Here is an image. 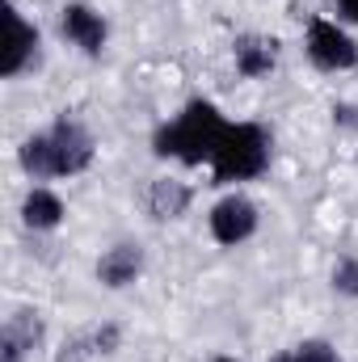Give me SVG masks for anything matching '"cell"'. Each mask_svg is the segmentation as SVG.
Wrapping results in <instances>:
<instances>
[{
	"label": "cell",
	"instance_id": "cell-1",
	"mask_svg": "<svg viewBox=\"0 0 358 362\" xmlns=\"http://www.w3.org/2000/svg\"><path fill=\"white\" fill-rule=\"evenodd\" d=\"M93 152H97V144H93L89 127L68 118V114H59L47 131L30 135L21 144L17 160L34 181H47V177H76V173H85L93 165Z\"/></svg>",
	"mask_w": 358,
	"mask_h": 362
},
{
	"label": "cell",
	"instance_id": "cell-2",
	"mask_svg": "<svg viewBox=\"0 0 358 362\" xmlns=\"http://www.w3.org/2000/svg\"><path fill=\"white\" fill-rule=\"evenodd\" d=\"M224 131H228V118L219 114V105L207 97H194L185 101V110L173 122H165L152 135V152L165 160H181V165H211Z\"/></svg>",
	"mask_w": 358,
	"mask_h": 362
},
{
	"label": "cell",
	"instance_id": "cell-3",
	"mask_svg": "<svg viewBox=\"0 0 358 362\" xmlns=\"http://www.w3.org/2000/svg\"><path fill=\"white\" fill-rule=\"evenodd\" d=\"M270 169V131L258 122H228L215 156H211V181L232 185V181H253Z\"/></svg>",
	"mask_w": 358,
	"mask_h": 362
},
{
	"label": "cell",
	"instance_id": "cell-4",
	"mask_svg": "<svg viewBox=\"0 0 358 362\" xmlns=\"http://www.w3.org/2000/svg\"><path fill=\"white\" fill-rule=\"evenodd\" d=\"M308 59L321 72H350L358 64V42L329 17H312L308 21V38H304Z\"/></svg>",
	"mask_w": 358,
	"mask_h": 362
},
{
	"label": "cell",
	"instance_id": "cell-5",
	"mask_svg": "<svg viewBox=\"0 0 358 362\" xmlns=\"http://www.w3.org/2000/svg\"><path fill=\"white\" fill-rule=\"evenodd\" d=\"M258 219H262V215H258L253 198H245V194H228V198H219V202L211 206L207 228H211L215 245L236 249V245H245V240L258 232Z\"/></svg>",
	"mask_w": 358,
	"mask_h": 362
},
{
	"label": "cell",
	"instance_id": "cell-6",
	"mask_svg": "<svg viewBox=\"0 0 358 362\" xmlns=\"http://www.w3.org/2000/svg\"><path fill=\"white\" fill-rule=\"evenodd\" d=\"M4 13V47H0V76L17 81L34 59H38V25H30L13 4L0 8Z\"/></svg>",
	"mask_w": 358,
	"mask_h": 362
},
{
	"label": "cell",
	"instance_id": "cell-7",
	"mask_svg": "<svg viewBox=\"0 0 358 362\" xmlns=\"http://www.w3.org/2000/svg\"><path fill=\"white\" fill-rule=\"evenodd\" d=\"M59 34L72 42V47H81L85 55H101L105 51V38H110V25H105V17L85 4V0H72V4H64L59 8Z\"/></svg>",
	"mask_w": 358,
	"mask_h": 362
},
{
	"label": "cell",
	"instance_id": "cell-8",
	"mask_svg": "<svg viewBox=\"0 0 358 362\" xmlns=\"http://www.w3.org/2000/svg\"><path fill=\"white\" fill-rule=\"evenodd\" d=\"M232 59H236V72L245 81L270 76L274 64H278V38L274 34H241L232 42Z\"/></svg>",
	"mask_w": 358,
	"mask_h": 362
},
{
	"label": "cell",
	"instance_id": "cell-9",
	"mask_svg": "<svg viewBox=\"0 0 358 362\" xmlns=\"http://www.w3.org/2000/svg\"><path fill=\"white\" fill-rule=\"evenodd\" d=\"M139 274H144V249L135 240H122V245H114L97 257V282H105L110 291L131 286Z\"/></svg>",
	"mask_w": 358,
	"mask_h": 362
},
{
	"label": "cell",
	"instance_id": "cell-10",
	"mask_svg": "<svg viewBox=\"0 0 358 362\" xmlns=\"http://www.w3.org/2000/svg\"><path fill=\"white\" fill-rule=\"evenodd\" d=\"M64 215H68V206H64V198L55 194V189H30L25 194V202H21V223L30 228V232H55L59 223H64Z\"/></svg>",
	"mask_w": 358,
	"mask_h": 362
},
{
	"label": "cell",
	"instance_id": "cell-11",
	"mask_svg": "<svg viewBox=\"0 0 358 362\" xmlns=\"http://www.w3.org/2000/svg\"><path fill=\"white\" fill-rule=\"evenodd\" d=\"M190 202H194V189H190L185 181L156 177L148 185V215H152V219H181Z\"/></svg>",
	"mask_w": 358,
	"mask_h": 362
},
{
	"label": "cell",
	"instance_id": "cell-12",
	"mask_svg": "<svg viewBox=\"0 0 358 362\" xmlns=\"http://www.w3.org/2000/svg\"><path fill=\"white\" fill-rule=\"evenodd\" d=\"M38 337H42V320H38V312H17V316L4 325V333H0V358L4 362H21L25 358V350H34Z\"/></svg>",
	"mask_w": 358,
	"mask_h": 362
},
{
	"label": "cell",
	"instance_id": "cell-13",
	"mask_svg": "<svg viewBox=\"0 0 358 362\" xmlns=\"http://www.w3.org/2000/svg\"><path fill=\"white\" fill-rule=\"evenodd\" d=\"M287 362H337V350L329 341L312 337V341H299L295 350H287Z\"/></svg>",
	"mask_w": 358,
	"mask_h": 362
},
{
	"label": "cell",
	"instance_id": "cell-14",
	"mask_svg": "<svg viewBox=\"0 0 358 362\" xmlns=\"http://www.w3.org/2000/svg\"><path fill=\"white\" fill-rule=\"evenodd\" d=\"M333 291H337V295H350V299L358 295V262L354 257H342V262L333 266Z\"/></svg>",
	"mask_w": 358,
	"mask_h": 362
},
{
	"label": "cell",
	"instance_id": "cell-15",
	"mask_svg": "<svg viewBox=\"0 0 358 362\" xmlns=\"http://www.w3.org/2000/svg\"><path fill=\"white\" fill-rule=\"evenodd\" d=\"M337 13H342L346 21H354V25H358V0H337Z\"/></svg>",
	"mask_w": 358,
	"mask_h": 362
},
{
	"label": "cell",
	"instance_id": "cell-16",
	"mask_svg": "<svg viewBox=\"0 0 358 362\" xmlns=\"http://www.w3.org/2000/svg\"><path fill=\"white\" fill-rule=\"evenodd\" d=\"M215 362H236V358H215Z\"/></svg>",
	"mask_w": 358,
	"mask_h": 362
}]
</instances>
